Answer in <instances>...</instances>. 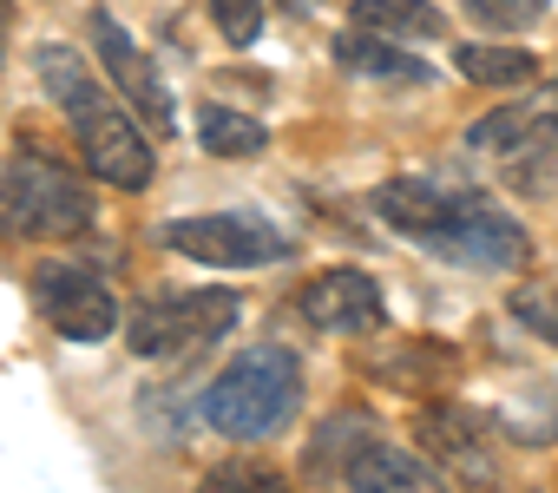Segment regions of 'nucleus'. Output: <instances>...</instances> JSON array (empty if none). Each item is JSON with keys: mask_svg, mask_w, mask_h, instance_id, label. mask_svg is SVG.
Masks as SVG:
<instances>
[{"mask_svg": "<svg viewBox=\"0 0 558 493\" xmlns=\"http://www.w3.org/2000/svg\"><path fill=\"white\" fill-rule=\"evenodd\" d=\"M414 447L434 454L447 473H460V486L473 493H493L499 486V434H493V414L466 408V401H427L414 414Z\"/></svg>", "mask_w": 558, "mask_h": 493, "instance_id": "obj_9", "label": "nucleus"}, {"mask_svg": "<svg viewBox=\"0 0 558 493\" xmlns=\"http://www.w3.org/2000/svg\"><path fill=\"white\" fill-rule=\"evenodd\" d=\"M355 493H453L447 486V467L434 460V454H408V447H395V441H362V454L349 460V473H342Z\"/></svg>", "mask_w": 558, "mask_h": 493, "instance_id": "obj_12", "label": "nucleus"}, {"mask_svg": "<svg viewBox=\"0 0 558 493\" xmlns=\"http://www.w3.org/2000/svg\"><path fill=\"white\" fill-rule=\"evenodd\" d=\"M506 310L538 336V342H551L558 349V284H532V290H512L506 297Z\"/></svg>", "mask_w": 558, "mask_h": 493, "instance_id": "obj_19", "label": "nucleus"}, {"mask_svg": "<svg viewBox=\"0 0 558 493\" xmlns=\"http://www.w3.org/2000/svg\"><path fill=\"white\" fill-rule=\"evenodd\" d=\"M362 369L388 388H414V395H434L460 375V349L453 342H434V336H414V342H395V349H368Z\"/></svg>", "mask_w": 558, "mask_h": 493, "instance_id": "obj_13", "label": "nucleus"}, {"mask_svg": "<svg viewBox=\"0 0 558 493\" xmlns=\"http://www.w3.org/2000/svg\"><path fill=\"white\" fill-rule=\"evenodd\" d=\"M460 8H466L480 27H493V34H512V27H525V21L545 14V0H460Z\"/></svg>", "mask_w": 558, "mask_h": 493, "instance_id": "obj_21", "label": "nucleus"}, {"mask_svg": "<svg viewBox=\"0 0 558 493\" xmlns=\"http://www.w3.org/2000/svg\"><path fill=\"white\" fill-rule=\"evenodd\" d=\"M210 27L230 40V47H256L263 40V0H204Z\"/></svg>", "mask_w": 558, "mask_h": 493, "instance_id": "obj_20", "label": "nucleus"}, {"mask_svg": "<svg viewBox=\"0 0 558 493\" xmlns=\"http://www.w3.org/2000/svg\"><path fill=\"white\" fill-rule=\"evenodd\" d=\"M27 297H34L40 323L60 329L66 342H106V336L119 329V297H112V284L93 277L86 264H66V257L34 264Z\"/></svg>", "mask_w": 558, "mask_h": 493, "instance_id": "obj_8", "label": "nucleus"}, {"mask_svg": "<svg viewBox=\"0 0 558 493\" xmlns=\"http://www.w3.org/2000/svg\"><path fill=\"white\" fill-rule=\"evenodd\" d=\"M336 67L355 73V80H375V86H434L427 60H414L401 40H381V34H362V27L336 34Z\"/></svg>", "mask_w": 558, "mask_h": 493, "instance_id": "obj_14", "label": "nucleus"}, {"mask_svg": "<svg viewBox=\"0 0 558 493\" xmlns=\"http://www.w3.org/2000/svg\"><path fill=\"white\" fill-rule=\"evenodd\" d=\"M296 316L323 336H375L388 329V303H381V284L355 264H336V270H316L303 290H296Z\"/></svg>", "mask_w": 558, "mask_h": 493, "instance_id": "obj_11", "label": "nucleus"}, {"mask_svg": "<svg viewBox=\"0 0 558 493\" xmlns=\"http://www.w3.org/2000/svg\"><path fill=\"white\" fill-rule=\"evenodd\" d=\"M151 243L191 257V264H217V270H263L290 257V237L250 217V211H210V217H171L151 230Z\"/></svg>", "mask_w": 558, "mask_h": 493, "instance_id": "obj_6", "label": "nucleus"}, {"mask_svg": "<svg viewBox=\"0 0 558 493\" xmlns=\"http://www.w3.org/2000/svg\"><path fill=\"white\" fill-rule=\"evenodd\" d=\"M375 211L388 230H401L408 243H421L440 264L499 270V277L532 264V230L493 191H440L421 178H388L375 191Z\"/></svg>", "mask_w": 558, "mask_h": 493, "instance_id": "obj_1", "label": "nucleus"}, {"mask_svg": "<svg viewBox=\"0 0 558 493\" xmlns=\"http://www.w3.org/2000/svg\"><path fill=\"white\" fill-rule=\"evenodd\" d=\"M197 145H204L210 158H256V152L269 145V132H263V119H250V112L197 106Z\"/></svg>", "mask_w": 558, "mask_h": 493, "instance_id": "obj_17", "label": "nucleus"}, {"mask_svg": "<svg viewBox=\"0 0 558 493\" xmlns=\"http://www.w3.org/2000/svg\"><path fill=\"white\" fill-rule=\"evenodd\" d=\"M197 493H290V480L263 460H223L197 480Z\"/></svg>", "mask_w": 558, "mask_h": 493, "instance_id": "obj_18", "label": "nucleus"}, {"mask_svg": "<svg viewBox=\"0 0 558 493\" xmlns=\"http://www.w3.org/2000/svg\"><path fill=\"white\" fill-rule=\"evenodd\" d=\"M349 27L401 40V47H421V40L447 34V14L434 8V0H349Z\"/></svg>", "mask_w": 558, "mask_h": 493, "instance_id": "obj_15", "label": "nucleus"}, {"mask_svg": "<svg viewBox=\"0 0 558 493\" xmlns=\"http://www.w3.org/2000/svg\"><path fill=\"white\" fill-rule=\"evenodd\" d=\"M236 316H243L236 290H158L132 310L125 342H132L138 362H171V356L223 342L236 329Z\"/></svg>", "mask_w": 558, "mask_h": 493, "instance_id": "obj_5", "label": "nucleus"}, {"mask_svg": "<svg viewBox=\"0 0 558 493\" xmlns=\"http://www.w3.org/2000/svg\"><path fill=\"white\" fill-rule=\"evenodd\" d=\"M99 224L93 178L66 171L47 152L0 158V237L8 243H40V237H86Z\"/></svg>", "mask_w": 558, "mask_h": 493, "instance_id": "obj_4", "label": "nucleus"}, {"mask_svg": "<svg viewBox=\"0 0 558 493\" xmlns=\"http://www.w3.org/2000/svg\"><path fill=\"white\" fill-rule=\"evenodd\" d=\"M86 34H93V53H99V67H106V80L119 86V99L132 106V112H145V125H151V139H171L178 132V99H171V86H165V73L138 53V40L106 14V8H93V21H86Z\"/></svg>", "mask_w": 558, "mask_h": 493, "instance_id": "obj_10", "label": "nucleus"}, {"mask_svg": "<svg viewBox=\"0 0 558 493\" xmlns=\"http://www.w3.org/2000/svg\"><path fill=\"white\" fill-rule=\"evenodd\" d=\"M303 408V356L283 349V342H256L243 349L210 388H204V421L223 434V441H269L283 434Z\"/></svg>", "mask_w": 558, "mask_h": 493, "instance_id": "obj_3", "label": "nucleus"}, {"mask_svg": "<svg viewBox=\"0 0 558 493\" xmlns=\"http://www.w3.org/2000/svg\"><path fill=\"white\" fill-rule=\"evenodd\" d=\"M466 152L506 158V171H532L545 178L558 158V86H525L519 99L493 106L486 119L466 125Z\"/></svg>", "mask_w": 558, "mask_h": 493, "instance_id": "obj_7", "label": "nucleus"}, {"mask_svg": "<svg viewBox=\"0 0 558 493\" xmlns=\"http://www.w3.org/2000/svg\"><path fill=\"white\" fill-rule=\"evenodd\" d=\"M34 80H40V93L66 112V125H73V139H80V158H86V171H93L99 184H112V191H145V184H151L158 152H151L145 125L112 99L119 86H112L106 73H93V60H86L80 47H66V40L34 47Z\"/></svg>", "mask_w": 558, "mask_h": 493, "instance_id": "obj_2", "label": "nucleus"}, {"mask_svg": "<svg viewBox=\"0 0 558 493\" xmlns=\"http://www.w3.org/2000/svg\"><path fill=\"white\" fill-rule=\"evenodd\" d=\"M453 73L466 86H486V93H525V86H538V53L466 40V47H453Z\"/></svg>", "mask_w": 558, "mask_h": 493, "instance_id": "obj_16", "label": "nucleus"}]
</instances>
